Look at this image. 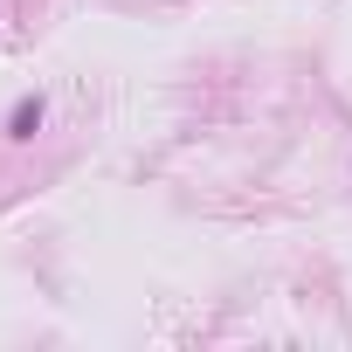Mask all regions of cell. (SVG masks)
Instances as JSON below:
<instances>
[{
	"label": "cell",
	"instance_id": "obj_1",
	"mask_svg": "<svg viewBox=\"0 0 352 352\" xmlns=\"http://www.w3.org/2000/svg\"><path fill=\"white\" fill-rule=\"evenodd\" d=\"M35 131H42V97H21L8 118V138H35Z\"/></svg>",
	"mask_w": 352,
	"mask_h": 352
}]
</instances>
